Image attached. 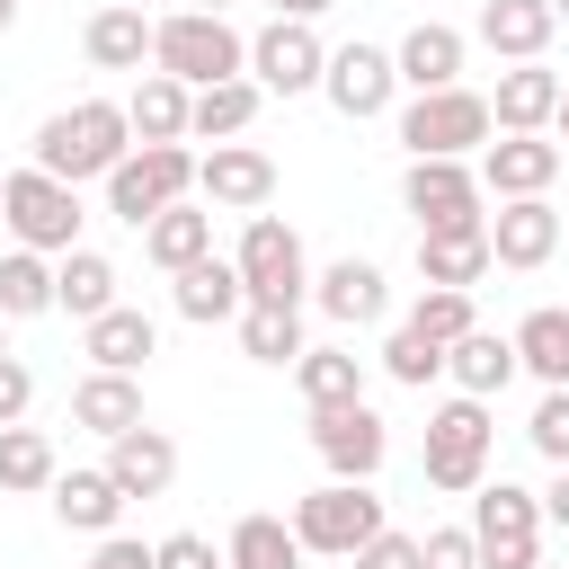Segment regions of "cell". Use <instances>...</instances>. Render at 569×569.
Wrapping results in <instances>:
<instances>
[{
	"mask_svg": "<svg viewBox=\"0 0 569 569\" xmlns=\"http://www.w3.org/2000/svg\"><path fill=\"white\" fill-rule=\"evenodd\" d=\"M133 151V124H124V98H71L36 124V169L80 187V178H107L116 160Z\"/></svg>",
	"mask_w": 569,
	"mask_h": 569,
	"instance_id": "obj_1",
	"label": "cell"
},
{
	"mask_svg": "<svg viewBox=\"0 0 569 569\" xmlns=\"http://www.w3.org/2000/svg\"><path fill=\"white\" fill-rule=\"evenodd\" d=\"M151 71H160V80H178V89L196 98V89H213V80H240V71H249V36H240L231 18L169 9V18H151Z\"/></svg>",
	"mask_w": 569,
	"mask_h": 569,
	"instance_id": "obj_2",
	"label": "cell"
},
{
	"mask_svg": "<svg viewBox=\"0 0 569 569\" xmlns=\"http://www.w3.org/2000/svg\"><path fill=\"white\" fill-rule=\"evenodd\" d=\"M293 542H302V560L320 551V560H356L373 533H382V498H373V480H320V489H302L293 498Z\"/></svg>",
	"mask_w": 569,
	"mask_h": 569,
	"instance_id": "obj_3",
	"label": "cell"
},
{
	"mask_svg": "<svg viewBox=\"0 0 569 569\" xmlns=\"http://www.w3.org/2000/svg\"><path fill=\"white\" fill-rule=\"evenodd\" d=\"M0 222H9V240L18 249H36V258H62V249H80V187H62V178H44L36 160L27 169H9L0 178Z\"/></svg>",
	"mask_w": 569,
	"mask_h": 569,
	"instance_id": "obj_4",
	"label": "cell"
},
{
	"mask_svg": "<svg viewBox=\"0 0 569 569\" xmlns=\"http://www.w3.org/2000/svg\"><path fill=\"white\" fill-rule=\"evenodd\" d=\"M489 453H498V418H489V400H445V409H427V489H445V498H471L480 480H489Z\"/></svg>",
	"mask_w": 569,
	"mask_h": 569,
	"instance_id": "obj_5",
	"label": "cell"
},
{
	"mask_svg": "<svg viewBox=\"0 0 569 569\" xmlns=\"http://www.w3.org/2000/svg\"><path fill=\"white\" fill-rule=\"evenodd\" d=\"M196 196V151L187 142H133L116 169H107V213L116 222H151V213H169V204H187Z\"/></svg>",
	"mask_w": 569,
	"mask_h": 569,
	"instance_id": "obj_6",
	"label": "cell"
},
{
	"mask_svg": "<svg viewBox=\"0 0 569 569\" xmlns=\"http://www.w3.org/2000/svg\"><path fill=\"white\" fill-rule=\"evenodd\" d=\"M231 267H240V293H249V302H284V311L311 302V258H302V231H293L284 213H249Z\"/></svg>",
	"mask_w": 569,
	"mask_h": 569,
	"instance_id": "obj_7",
	"label": "cell"
},
{
	"mask_svg": "<svg viewBox=\"0 0 569 569\" xmlns=\"http://www.w3.org/2000/svg\"><path fill=\"white\" fill-rule=\"evenodd\" d=\"M471 551H480V569H542V498L516 480H480L471 489Z\"/></svg>",
	"mask_w": 569,
	"mask_h": 569,
	"instance_id": "obj_8",
	"label": "cell"
},
{
	"mask_svg": "<svg viewBox=\"0 0 569 569\" xmlns=\"http://www.w3.org/2000/svg\"><path fill=\"white\" fill-rule=\"evenodd\" d=\"M489 133H498V124H489V98H480V89H427V98L400 107L409 160H471Z\"/></svg>",
	"mask_w": 569,
	"mask_h": 569,
	"instance_id": "obj_9",
	"label": "cell"
},
{
	"mask_svg": "<svg viewBox=\"0 0 569 569\" xmlns=\"http://www.w3.org/2000/svg\"><path fill=\"white\" fill-rule=\"evenodd\" d=\"M400 204L418 213V231H489V196L471 178V160H409L400 169Z\"/></svg>",
	"mask_w": 569,
	"mask_h": 569,
	"instance_id": "obj_10",
	"label": "cell"
},
{
	"mask_svg": "<svg viewBox=\"0 0 569 569\" xmlns=\"http://www.w3.org/2000/svg\"><path fill=\"white\" fill-rule=\"evenodd\" d=\"M320 71H329V44H320L302 18H267V27L249 36V80H258V98H302V89H320Z\"/></svg>",
	"mask_w": 569,
	"mask_h": 569,
	"instance_id": "obj_11",
	"label": "cell"
},
{
	"mask_svg": "<svg viewBox=\"0 0 569 569\" xmlns=\"http://www.w3.org/2000/svg\"><path fill=\"white\" fill-rule=\"evenodd\" d=\"M560 160H569V151H560L551 133H489V142H480V160H471V178H480V196L516 204V196H551Z\"/></svg>",
	"mask_w": 569,
	"mask_h": 569,
	"instance_id": "obj_12",
	"label": "cell"
},
{
	"mask_svg": "<svg viewBox=\"0 0 569 569\" xmlns=\"http://www.w3.org/2000/svg\"><path fill=\"white\" fill-rule=\"evenodd\" d=\"M311 453L329 480H373L382 453H391V427L373 418V400H347V409H311Z\"/></svg>",
	"mask_w": 569,
	"mask_h": 569,
	"instance_id": "obj_13",
	"label": "cell"
},
{
	"mask_svg": "<svg viewBox=\"0 0 569 569\" xmlns=\"http://www.w3.org/2000/svg\"><path fill=\"white\" fill-rule=\"evenodd\" d=\"M196 196H204L213 213H267V204H276V160H267L258 142H213V151L196 160Z\"/></svg>",
	"mask_w": 569,
	"mask_h": 569,
	"instance_id": "obj_14",
	"label": "cell"
},
{
	"mask_svg": "<svg viewBox=\"0 0 569 569\" xmlns=\"http://www.w3.org/2000/svg\"><path fill=\"white\" fill-rule=\"evenodd\" d=\"M320 98H329L347 124H365V116H382V107L400 98V71H391V53H382V44H365V36H356V44H338V53H329Z\"/></svg>",
	"mask_w": 569,
	"mask_h": 569,
	"instance_id": "obj_15",
	"label": "cell"
},
{
	"mask_svg": "<svg viewBox=\"0 0 569 569\" xmlns=\"http://www.w3.org/2000/svg\"><path fill=\"white\" fill-rule=\"evenodd\" d=\"M462 62H471V36L445 27V18H418V27L391 44V71H400L409 98H427V89H462Z\"/></svg>",
	"mask_w": 569,
	"mask_h": 569,
	"instance_id": "obj_16",
	"label": "cell"
},
{
	"mask_svg": "<svg viewBox=\"0 0 569 569\" xmlns=\"http://www.w3.org/2000/svg\"><path fill=\"white\" fill-rule=\"evenodd\" d=\"M551 249H560V204L551 196H516V204L489 213V267L533 276V267H551Z\"/></svg>",
	"mask_w": 569,
	"mask_h": 569,
	"instance_id": "obj_17",
	"label": "cell"
},
{
	"mask_svg": "<svg viewBox=\"0 0 569 569\" xmlns=\"http://www.w3.org/2000/svg\"><path fill=\"white\" fill-rule=\"evenodd\" d=\"M560 89H569V80H560L551 62H507L498 89H489V124H498V133H551Z\"/></svg>",
	"mask_w": 569,
	"mask_h": 569,
	"instance_id": "obj_18",
	"label": "cell"
},
{
	"mask_svg": "<svg viewBox=\"0 0 569 569\" xmlns=\"http://www.w3.org/2000/svg\"><path fill=\"white\" fill-rule=\"evenodd\" d=\"M311 302H320L338 329H373V320L391 311V276H382L373 258H329V267L311 276Z\"/></svg>",
	"mask_w": 569,
	"mask_h": 569,
	"instance_id": "obj_19",
	"label": "cell"
},
{
	"mask_svg": "<svg viewBox=\"0 0 569 569\" xmlns=\"http://www.w3.org/2000/svg\"><path fill=\"white\" fill-rule=\"evenodd\" d=\"M80 356H89V373H142L160 356V320L133 311V302H116V311H98L80 329Z\"/></svg>",
	"mask_w": 569,
	"mask_h": 569,
	"instance_id": "obj_20",
	"label": "cell"
},
{
	"mask_svg": "<svg viewBox=\"0 0 569 569\" xmlns=\"http://www.w3.org/2000/svg\"><path fill=\"white\" fill-rule=\"evenodd\" d=\"M98 471L124 489V507H133V498H169V480H178V445L142 418V427H124V436L107 445V462H98Z\"/></svg>",
	"mask_w": 569,
	"mask_h": 569,
	"instance_id": "obj_21",
	"label": "cell"
},
{
	"mask_svg": "<svg viewBox=\"0 0 569 569\" xmlns=\"http://www.w3.org/2000/svg\"><path fill=\"white\" fill-rule=\"evenodd\" d=\"M551 0H480V18H471V44H489L498 62H542L551 53Z\"/></svg>",
	"mask_w": 569,
	"mask_h": 569,
	"instance_id": "obj_22",
	"label": "cell"
},
{
	"mask_svg": "<svg viewBox=\"0 0 569 569\" xmlns=\"http://www.w3.org/2000/svg\"><path fill=\"white\" fill-rule=\"evenodd\" d=\"M80 53H89V71H133V80H142V62H151V18H142V0H107V9H89Z\"/></svg>",
	"mask_w": 569,
	"mask_h": 569,
	"instance_id": "obj_23",
	"label": "cell"
},
{
	"mask_svg": "<svg viewBox=\"0 0 569 569\" xmlns=\"http://www.w3.org/2000/svg\"><path fill=\"white\" fill-rule=\"evenodd\" d=\"M169 302H178V320H196V329H231V320L249 311L231 258H196V267H178V276H169Z\"/></svg>",
	"mask_w": 569,
	"mask_h": 569,
	"instance_id": "obj_24",
	"label": "cell"
},
{
	"mask_svg": "<svg viewBox=\"0 0 569 569\" xmlns=\"http://www.w3.org/2000/svg\"><path fill=\"white\" fill-rule=\"evenodd\" d=\"M445 373H453L462 400H498V391L516 382V338H507V329H462V338L445 347Z\"/></svg>",
	"mask_w": 569,
	"mask_h": 569,
	"instance_id": "obj_25",
	"label": "cell"
},
{
	"mask_svg": "<svg viewBox=\"0 0 569 569\" xmlns=\"http://www.w3.org/2000/svg\"><path fill=\"white\" fill-rule=\"evenodd\" d=\"M53 311H71L80 329H89L98 311H116V258H107V249H89V240H80V249H62V258H53Z\"/></svg>",
	"mask_w": 569,
	"mask_h": 569,
	"instance_id": "obj_26",
	"label": "cell"
},
{
	"mask_svg": "<svg viewBox=\"0 0 569 569\" xmlns=\"http://www.w3.org/2000/svg\"><path fill=\"white\" fill-rule=\"evenodd\" d=\"M71 427H89L98 445H116L124 427H142V373H80V391H71Z\"/></svg>",
	"mask_w": 569,
	"mask_h": 569,
	"instance_id": "obj_27",
	"label": "cell"
},
{
	"mask_svg": "<svg viewBox=\"0 0 569 569\" xmlns=\"http://www.w3.org/2000/svg\"><path fill=\"white\" fill-rule=\"evenodd\" d=\"M258 80L240 71V80H213V89H196L187 98V142H240L249 124H258Z\"/></svg>",
	"mask_w": 569,
	"mask_h": 569,
	"instance_id": "obj_28",
	"label": "cell"
},
{
	"mask_svg": "<svg viewBox=\"0 0 569 569\" xmlns=\"http://www.w3.org/2000/svg\"><path fill=\"white\" fill-rule=\"evenodd\" d=\"M44 498H53V516H62L71 533H98V542H107V533H116V516H124V489H116L98 462H89V471H53V489H44Z\"/></svg>",
	"mask_w": 569,
	"mask_h": 569,
	"instance_id": "obj_29",
	"label": "cell"
},
{
	"mask_svg": "<svg viewBox=\"0 0 569 569\" xmlns=\"http://www.w3.org/2000/svg\"><path fill=\"white\" fill-rule=\"evenodd\" d=\"M507 338H516V373H533L542 391H569V311H560V302L525 311Z\"/></svg>",
	"mask_w": 569,
	"mask_h": 569,
	"instance_id": "obj_30",
	"label": "cell"
},
{
	"mask_svg": "<svg viewBox=\"0 0 569 569\" xmlns=\"http://www.w3.org/2000/svg\"><path fill=\"white\" fill-rule=\"evenodd\" d=\"M142 258H151L160 276L213 258V213H204V204H169V213H151V222H142Z\"/></svg>",
	"mask_w": 569,
	"mask_h": 569,
	"instance_id": "obj_31",
	"label": "cell"
},
{
	"mask_svg": "<svg viewBox=\"0 0 569 569\" xmlns=\"http://www.w3.org/2000/svg\"><path fill=\"white\" fill-rule=\"evenodd\" d=\"M489 276V231H418V284L471 293Z\"/></svg>",
	"mask_w": 569,
	"mask_h": 569,
	"instance_id": "obj_32",
	"label": "cell"
},
{
	"mask_svg": "<svg viewBox=\"0 0 569 569\" xmlns=\"http://www.w3.org/2000/svg\"><path fill=\"white\" fill-rule=\"evenodd\" d=\"M293 391H302V409H347V400H365V356L356 347H302Z\"/></svg>",
	"mask_w": 569,
	"mask_h": 569,
	"instance_id": "obj_33",
	"label": "cell"
},
{
	"mask_svg": "<svg viewBox=\"0 0 569 569\" xmlns=\"http://www.w3.org/2000/svg\"><path fill=\"white\" fill-rule=\"evenodd\" d=\"M124 124H133V142H187V89L160 80V71H142L124 89Z\"/></svg>",
	"mask_w": 569,
	"mask_h": 569,
	"instance_id": "obj_34",
	"label": "cell"
},
{
	"mask_svg": "<svg viewBox=\"0 0 569 569\" xmlns=\"http://www.w3.org/2000/svg\"><path fill=\"white\" fill-rule=\"evenodd\" d=\"M231 329H240V356H249V365L293 373V356H302V311H284V302H249Z\"/></svg>",
	"mask_w": 569,
	"mask_h": 569,
	"instance_id": "obj_35",
	"label": "cell"
},
{
	"mask_svg": "<svg viewBox=\"0 0 569 569\" xmlns=\"http://www.w3.org/2000/svg\"><path fill=\"white\" fill-rule=\"evenodd\" d=\"M222 569H302V542L284 516H240L222 533Z\"/></svg>",
	"mask_w": 569,
	"mask_h": 569,
	"instance_id": "obj_36",
	"label": "cell"
},
{
	"mask_svg": "<svg viewBox=\"0 0 569 569\" xmlns=\"http://www.w3.org/2000/svg\"><path fill=\"white\" fill-rule=\"evenodd\" d=\"M53 471H62V453H53L44 427H0V489H9V498L53 489Z\"/></svg>",
	"mask_w": 569,
	"mask_h": 569,
	"instance_id": "obj_37",
	"label": "cell"
},
{
	"mask_svg": "<svg viewBox=\"0 0 569 569\" xmlns=\"http://www.w3.org/2000/svg\"><path fill=\"white\" fill-rule=\"evenodd\" d=\"M44 311H53V258L9 249L0 258V320H44Z\"/></svg>",
	"mask_w": 569,
	"mask_h": 569,
	"instance_id": "obj_38",
	"label": "cell"
},
{
	"mask_svg": "<svg viewBox=\"0 0 569 569\" xmlns=\"http://www.w3.org/2000/svg\"><path fill=\"white\" fill-rule=\"evenodd\" d=\"M382 373H391L400 391H427V382L445 373V347H436L427 329H409V320H400V329L382 338Z\"/></svg>",
	"mask_w": 569,
	"mask_h": 569,
	"instance_id": "obj_39",
	"label": "cell"
},
{
	"mask_svg": "<svg viewBox=\"0 0 569 569\" xmlns=\"http://www.w3.org/2000/svg\"><path fill=\"white\" fill-rule=\"evenodd\" d=\"M409 329H427L436 347H453L462 329H480V311H471V293H445V284H418V302H409Z\"/></svg>",
	"mask_w": 569,
	"mask_h": 569,
	"instance_id": "obj_40",
	"label": "cell"
},
{
	"mask_svg": "<svg viewBox=\"0 0 569 569\" xmlns=\"http://www.w3.org/2000/svg\"><path fill=\"white\" fill-rule=\"evenodd\" d=\"M525 445H533L551 471L569 462V391H542V400H533V418H525Z\"/></svg>",
	"mask_w": 569,
	"mask_h": 569,
	"instance_id": "obj_41",
	"label": "cell"
},
{
	"mask_svg": "<svg viewBox=\"0 0 569 569\" xmlns=\"http://www.w3.org/2000/svg\"><path fill=\"white\" fill-rule=\"evenodd\" d=\"M418 569H480L471 525H427V533H418Z\"/></svg>",
	"mask_w": 569,
	"mask_h": 569,
	"instance_id": "obj_42",
	"label": "cell"
},
{
	"mask_svg": "<svg viewBox=\"0 0 569 569\" xmlns=\"http://www.w3.org/2000/svg\"><path fill=\"white\" fill-rule=\"evenodd\" d=\"M151 569H222V551L204 533H160L151 542Z\"/></svg>",
	"mask_w": 569,
	"mask_h": 569,
	"instance_id": "obj_43",
	"label": "cell"
},
{
	"mask_svg": "<svg viewBox=\"0 0 569 569\" xmlns=\"http://www.w3.org/2000/svg\"><path fill=\"white\" fill-rule=\"evenodd\" d=\"M27 409H36V373L27 356H0V427H27Z\"/></svg>",
	"mask_w": 569,
	"mask_h": 569,
	"instance_id": "obj_44",
	"label": "cell"
},
{
	"mask_svg": "<svg viewBox=\"0 0 569 569\" xmlns=\"http://www.w3.org/2000/svg\"><path fill=\"white\" fill-rule=\"evenodd\" d=\"M356 569H418V533H400V525H382L365 551H356Z\"/></svg>",
	"mask_w": 569,
	"mask_h": 569,
	"instance_id": "obj_45",
	"label": "cell"
},
{
	"mask_svg": "<svg viewBox=\"0 0 569 569\" xmlns=\"http://www.w3.org/2000/svg\"><path fill=\"white\" fill-rule=\"evenodd\" d=\"M89 569H151V542H133V533H107V542L89 551Z\"/></svg>",
	"mask_w": 569,
	"mask_h": 569,
	"instance_id": "obj_46",
	"label": "cell"
},
{
	"mask_svg": "<svg viewBox=\"0 0 569 569\" xmlns=\"http://www.w3.org/2000/svg\"><path fill=\"white\" fill-rule=\"evenodd\" d=\"M533 498H542V525H560V533H569V462H560V471H551V489H533Z\"/></svg>",
	"mask_w": 569,
	"mask_h": 569,
	"instance_id": "obj_47",
	"label": "cell"
},
{
	"mask_svg": "<svg viewBox=\"0 0 569 569\" xmlns=\"http://www.w3.org/2000/svg\"><path fill=\"white\" fill-rule=\"evenodd\" d=\"M320 9H338V0H276V18H302V27H311Z\"/></svg>",
	"mask_w": 569,
	"mask_h": 569,
	"instance_id": "obj_48",
	"label": "cell"
},
{
	"mask_svg": "<svg viewBox=\"0 0 569 569\" xmlns=\"http://www.w3.org/2000/svg\"><path fill=\"white\" fill-rule=\"evenodd\" d=\"M551 133H560V142H569V89H560V116H551Z\"/></svg>",
	"mask_w": 569,
	"mask_h": 569,
	"instance_id": "obj_49",
	"label": "cell"
},
{
	"mask_svg": "<svg viewBox=\"0 0 569 569\" xmlns=\"http://www.w3.org/2000/svg\"><path fill=\"white\" fill-rule=\"evenodd\" d=\"M9 27H18V0H0V36H9Z\"/></svg>",
	"mask_w": 569,
	"mask_h": 569,
	"instance_id": "obj_50",
	"label": "cell"
},
{
	"mask_svg": "<svg viewBox=\"0 0 569 569\" xmlns=\"http://www.w3.org/2000/svg\"><path fill=\"white\" fill-rule=\"evenodd\" d=\"M187 9H204V18H222V9H231V0H187Z\"/></svg>",
	"mask_w": 569,
	"mask_h": 569,
	"instance_id": "obj_51",
	"label": "cell"
},
{
	"mask_svg": "<svg viewBox=\"0 0 569 569\" xmlns=\"http://www.w3.org/2000/svg\"><path fill=\"white\" fill-rule=\"evenodd\" d=\"M551 27H569V0H551Z\"/></svg>",
	"mask_w": 569,
	"mask_h": 569,
	"instance_id": "obj_52",
	"label": "cell"
},
{
	"mask_svg": "<svg viewBox=\"0 0 569 569\" xmlns=\"http://www.w3.org/2000/svg\"><path fill=\"white\" fill-rule=\"evenodd\" d=\"M0 356H9V320H0Z\"/></svg>",
	"mask_w": 569,
	"mask_h": 569,
	"instance_id": "obj_53",
	"label": "cell"
}]
</instances>
